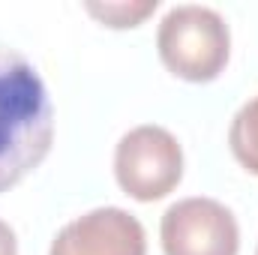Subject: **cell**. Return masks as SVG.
Instances as JSON below:
<instances>
[{"instance_id":"6da1fadb","label":"cell","mask_w":258,"mask_h":255,"mask_svg":"<svg viewBox=\"0 0 258 255\" xmlns=\"http://www.w3.org/2000/svg\"><path fill=\"white\" fill-rule=\"evenodd\" d=\"M54 108L36 66L0 42V192L21 183L48 156Z\"/></svg>"},{"instance_id":"7a4b0ae2","label":"cell","mask_w":258,"mask_h":255,"mask_svg":"<svg viewBox=\"0 0 258 255\" xmlns=\"http://www.w3.org/2000/svg\"><path fill=\"white\" fill-rule=\"evenodd\" d=\"M159 60L183 81H213L231 54V33L225 18L201 3L171 6L156 30Z\"/></svg>"},{"instance_id":"3957f363","label":"cell","mask_w":258,"mask_h":255,"mask_svg":"<svg viewBox=\"0 0 258 255\" xmlns=\"http://www.w3.org/2000/svg\"><path fill=\"white\" fill-rule=\"evenodd\" d=\"M114 177L135 201L165 198L183 177L180 141L156 123L129 129L114 147Z\"/></svg>"},{"instance_id":"277c9868","label":"cell","mask_w":258,"mask_h":255,"mask_svg":"<svg viewBox=\"0 0 258 255\" xmlns=\"http://www.w3.org/2000/svg\"><path fill=\"white\" fill-rule=\"evenodd\" d=\"M165 255H237L240 228L234 213L216 198L174 201L159 222Z\"/></svg>"},{"instance_id":"5b68a950","label":"cell","mask_w":258,"mask_h":255,"mask_svg":"<svg viewBox=\"0 0 258 255\" xmlns=\"http://www.w3.org/2000/svg\"><path fill=\"white\" fill-rule=\"evenodd\" d=\"M48 255H147V237L129 210L96 207L66 222Z\"/></svg>"},{"instance_id":"8992f818","label":"cell","mask_w":258,"mask_h":255,"mask_svg":"<svg viewBox=\"0 0 258 255\" xmlns=\"http://www.w3.org/2000/svg\"><path fill=\"white\" fill-rule=\"evenodd\" d=\"M228 147L249 174H258V93L234 114L228 129Z\"/></svg>"},{"instance_id":"52a82bcc","label":"cell","mask_w":258,"mask_h":255,"mask_svg":"<svg viewBox=\"0 0 258 255\" xmlns=\"http://www.w3.org/2000/svg\"><path fill=\"white\" fill-rule=\"evenodd\" d=\"M156 9V0H141V3H87V12L102 18L108 27H135Z\"/></svg>"},{"instance_id":"ba28073f","label":"cell","mask_w":258,"mask_h":255,"mask_svg":"<svg viewBox=\"0 0 258 255\" xmlns=\"http://www.w3.org/2000/svg\"><path fill=\"white\" fill-rule=\"evenodd\" d=\"M0 255H18V240L15 231L9 228V222L0 219Z\"/></svg>"},{"instance_id":"9c48e42d","label":"cell","mask_w":258,"mask_h":255,"mask_svg":"<svg viewBox=\"0 0 258 255\" xmlns=\"http://www.w3.org/2000/svg\"><path fill=\"white\" fill-rule=\"evenodd\" d=\"M255 255H258V252H255Z\"/></svg>"}]
</instances>
